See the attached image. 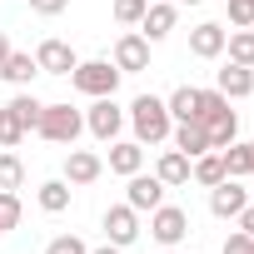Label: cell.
<instances>
[{"label": "cell", "mask_w": 254, "mask_h": 254, "mask_svg": "<svg viewBox=\"0 0 254 254\" xmlns=\"http://www.w3.org/2000/svg\"><path fill=\"white\" fill-rule=\"evenodd\" d=\"M130 125H135V140H140V145H165L170 130H175V120H170V110H165L160 95H135Z\"/></svg>", "instance_id": "1"}, {"label": "cell", "mask_w": 254, "mask_h": 254, "mask_svg": "<svg viewBox=\"0 0 254 254\" xmlns=\"http://www.w3.org/2000/svg\"><path fill=\"white\" fill-rule=\"evenodd\" d=\"M80 130H85V115L70 110V105H45L40 110V125H35V135L50 140V145H75Z\"/></svg>", "instance_id": "2"}, {"label": "cell", "mask_w": 254, "mask_h": 254, "mask_svg": "<svg viewBox=\"0 0 254 254\" xmlns=\"http://www.w3.org/2000/svg\"><path fill=\"white\" fill-rule=\"evenodd\" d=\"M70 80H75V90H80V95L100 100V95H115L120 70H115V60H80V65L70 70Z\"/></svg>", "instance_id": "3"}, {"label": "cell", "mask_w": 254, "mask_h": 254, "mask_svg": "<svg viewBox=\"0 0 254 254\" xmlns=\"http://www.w3.org/2000/svg\"><path fill=\"white\" fill-rule=\"evenodd\" d=\"M150 234H155L165 249H175V244L190 234V214H185L180 204H160V209H150Z\"/></svg>", "instance_id": "4"}, {"label": "cell", "mask_w": 254, "mask_h": 254, "mask_svg": "<svg viewBox=\"0 0 254 254\" xmlns=\"http://www.w3.org/2000/svg\"><path fill=\"white\" fill-rule=\"evenodd\" d=\"M115 70H120V75L150 70V40H145L140 30H125V35L115 40Z\"/></svg>", "instance_id": "5"}, {"label": "cell", "mask_w": 254, "mask_h": 254, "mask_svg": "<svg viewBox=\"0 0 254 254\" xmlns=\"http://www.w3.org/2000/svg\"><path fill=\"white\" fill-rule=\"evenodd\" d=\"M120 125H125V110L115 105V95H100V100L85 110V130H90L95 140H115Z\"/></svg>", "instance_id": "6"}, {"label": "cell", "mask_w": 254, "mask_h": 254, "mask_svg": "<svg viewBox=\"0 0 254 254\" xmlns=\"http://www.w3.org/2000/svg\"><path fill=\"white\" fill-rule=\"evenodd\" d=\"M244 204H249V190H244L234 175H224V180L209 190V214H219V219H239Z\"/></svg>", "instance_id": "7"}, {"label": "cell", "mask_w": 254, "mask_h": 254, "mask_svg": "<svg viewBox=\"0 0 254 254\" xmlns=\"http://www.w3.org/2000/svg\"><path fill=\"white\" fill-rule=\"evenodd\" d=\"M175 25H180V10L170 5V0H150V5H145V15H140V35H145L150 45H160Z\"/></svg>", "instance_id": "8"}, {"label": "cell", "mask_w": 254, "mask_h": 254, "mask_svg": "<svg viewBox=\"0 0 254 254\" xmlns=\"http://www.w3.org/2000/svg\"><path fill=\"white\" fill-rule=\"evenodd\" d=\"M105 234H110V244L130 249V244L140 239V214H135L130 204H110V209H105Z\"/></svg>", "instance_id": "9"}, {"label": "cell", "mask_w": 254, "mask_h": 254, "mask_svg": "<svg viewBox=\"0 0 254 254\" xmlns=\"http://www.w3.org/2000/svg\"><path fill=\"white\" fill-rule=\"evenodd\" d=\"M125 204H130L135 214L160 209V204H165V185H160V175H130V194H125Z\"/></svg>", "instance_id": "10"}, {"label": "cell", "mask_w": 254, "mask_h": 254, "mask_svg": "<svg viewBox=\"0 0 254 254\" xmlns=\"http://www.w3.org/2000/svg\"><path fill=\"white\" fill-rule=\"evenodd\" d=\"M35 65H40V75H70L80 60H75V50H70L65 40H40V50H35Z\"/></svg>", "instance_id": "11"}, {"label": "cell", "mask_w": 254, "mask_h": 254, "mask_svg": "<svg viewBox=\"0 0 254 254\" xmlns=\"http://www.w3.org/2000/svg\"><path fill=\"white\" fill-rule=\"evenodd\" d=\"M100 170H105V160L95 150H75L70 145V155H65V185H95Z\"/></svg>", "instance_id": "12"}, {"label": "cell", "mask_w": 254, "mask_h": 254, "mask_svg": "<svg viewBox=\"0 0 254 254\" xmlns=\"http://www.w3.org/2000/svg\"><path fill=\"white\" fill-rule=\"evenodd\" d=\"M224 25H214V20H204V25H194L190 30V55H199V60H219L224 55Z\"/></svg>", "instance_id": "13"}, {"label": "cell", "mask_w": 254, "mask_h": 254, "mask_svg": "<svg viewBox=\"0 0 254 254\" xmlns=\"http://www.w3.org/2000/svg\"><path fill=\"white\" fill-rule=\"evenodd\" d=\"M214 90H219L224 100H244V95H254V70H249V65H234V60H229V65H224V70L214 75Z\"/></svg>", "instance_id": "14"}, {"label": "cell", "mask_w": 254, "mask_h": 254, "mask_svg": "<svg viewBox=\"0 0 254 254\" xmlns=\"http://www.w3.org/2000/svg\"><path fill=\"white\" fill-rule=\"evenodd\" d=\"M140 165H145V145L140 140H110V170L115 175H140Z\"/></svg>", "instance_id": "15"}, {"label": "cell", "mask_w": 254, "mask_h": 254, "mask_svg": "<svg viewBox=\"0 0 254 254\" xmlns=\"http://www.w3.org/2000/svg\"><path fill=\"white\" fill-rule=\"evenodd\" d=\"M155 175H160V185H165V190L190 185V155H185V150H165V155H160V165H155Z\"/></svg>", "instance_id": "16"}, {"label": "cell", "mask_w": 254, "mask_h": 254, "mask_svg": "<svg viewBox=\"0 0 254 254\" xmlns=\"http://www.w3.org/2000/svg\"><path fill=\"white\" fill-rule=\"evenodd\" d=\"M170 135H175V150H185L190 160L209 150V135H204V125H199V120H180V125H175Z\"/></svg>", "instance_id": "17"}, {"label": "cell", "mask_w": 254, "mask_h": 254, "mask_svg": "<svg viewBox=\"0 0 254 254\" xmlns=\"http://www.w3.org/2000/svg\"><path fill=\"white\" fill-rule=\"evenodd\" d=\"M190 180H194V185H204V190H214V185L224 180V160H219V150L194 155V160H190Z\"/></svg>", "instance_id": "18"}, {"label": "cell", "mask_w": 254, "mask_h": 254, "mask_svg": "<svg viewBox=\"0 0 254 254\" xmlns=\"http://www.w3.org/2000/svg\"><path fill=\"white\" fill-rule=\"evenodd\" d=\"M35 75H40V65H35V55H25V50H10L5 65H0V80H10V85H30Z\"/></svg>", "instance_id": "19"}, {"label": "cell", "mask_w": 254, "mask_h": 254, "mask_svg": "<svg viewBox=\"0 0 254 254\" xmlns=\"http://www.w3.org/2000/svg\"><path fill=\"white\" fill-rule=\"evenodd\" d=\"M219 160H224V175H234V180L254 175V140H249V145H224Z\"/></svg>", "instance_id": "20"}, {"label": "cell", "mask_w": 254, "mask_h": 254, "mask_svg": "<svg viewBox=\"0 0 254 254\" xmlns=\"http://www.w3.org/2000/svg\"><path fill=\"white\" fill-rule=\"evenodd\" d=\"M165 110H170L175 125H180V120H194V110H199V90H194V85H180V90L165 100Z\"/></svg>", "instance_id": "21"}, {"label": "cell", "mask_w": 254, "mask_h": 254, "mask_svg": "<svg viewBox=\"0 0 254 254\" xmlns=\"http://www.w3.org/2000/svg\"><path fill=\"white\" fill-rule=\"evenodd\" d=\"M234 130H239V120H234V110L214 115V120L204 125V135H209V150H224V145H234Z\"/></svg>", "instance_id": "22"}, {"label": "cell", "mask_w": 254, "mask_h": 254, "mask_svg": "<svg viewBox=\"0 0 254 254\" xmlns=\"http://www.w3.org/2000/svg\"><path fill=\"white\" fill-rule=\"evenodd\" d=\"M40 209L45 214H65L70 209V185L65 180H45L40 185Z\"/></svg>", "instance_id": "23"}, {"label": "cell", "mask_w": 254, "mask_h": 254, "mask_svg": "<svg viewBox=\"0 0 254 254\" xmlns=\"http://www.w3.org/2000/svg\"><path fill=\"white\" fill-rule=\"evenodd\" d=\"M224 50H229L234 65H249L254 70V30H229L224 35Z\"/></svg>", "instance_id": "24"}, {"label": "cell", "mask_w": 254, "mask_h": 254, "mask_svg": "<svg viewBox=\"0 0 254 254\" xmlns=\"http://www.w3.org/2000/svg\"><path fill=\"white\" fill-rule=\"evenodd\" d=\"M25 185V165L15 150H0V190H20Z\"/></svg>", "instance_id": "25"}, {"label": "cell", "mask_w": 254, "mask_h": 254, "mask_svg": "<svg viewBox=\"0 0 254 254\" xmlns=\"http://www.w3.org/2000/svg\"><path fill=\"white\" fill-rule=\"evenodd\" d=\"M25 140V125H20V115L10 110V105H0V145H5V150H15Z\"/></svg>", "instance_id": "26"}, {"label": "cell", "mask_w": 254, "mask_h": 254, "mask_svg": "<svg viewBox=\"0 0 254 254\" xmlns=\"http://www.w3.org/2000/svg\"><path fill=\"white\" fill-rule=\"evenodd\" d=\"M10 110L20 115V125H25V135H30L35 125H40V110H45V105H40L35 95H15V100H10Z\"/></svg>", "instance_id": "27"}, {"label": "cell", "mask_w": 254, "mask_h": 254, "mask_svg": "<svg viewBox=\"0 0 254 254\" xmlns=\"http://www.w3.org/2000/svg\"><path fill=\"white\" fill-rule=\"evenodd\" d=\"M224 110H229V100H224L219 90H199V110H194V120H199V125H209V120H214V115H224Z\"/></svg>", "instance_id": "28"}, {"label": "cell", "mask_w": 254, "mask_h": 254, "mask_svg": "<svg viewBox=\"0 0 254 254\" xmlns=\"http://www.w3.org/2000/svg\"><path fill=\"white\" fill-rule=\"evenodd\" d=\"M20 224V194L15 190H0V234Z\"/></svg>", "instance_id": "29"}, {"label": "cell", "mask_w": 254, "mask_h": 254, "mask_svg": "<svg viewBox=\"0 0 254 254\" xmlns=\"http://www.w3.org/2000/svg\"><path fill=\"white\" fill-rule=\"evenodd\" d=\"M145 5H150V0H115V20H120V25H140Z\"/></svg>", "instance_id": "30"}, {"label": "cell", "mask_w": 254, "mask_h": 254, "mask_svg": "<svg viewBox=\"0 0 254 254\" xmlns=\"http://www.w3.org/2000/svg\"><path fill=\"white\" fill-rule=\"evenodd\" d=\"M229 25L254 30V0H229Z\"/></svg>", "instance_id": "31"}, {"label": "cell", "mask_w": 254, "mask_h": 254, "mask_svg": "<svg viewBox=\"0 0 254 254\" xmlns=\"http://www.w3.org/2000/svg\"><path fill=\"white\" fill-rule=\"evenodd\" d=\"M45 254H90V249H85V239H80V234H60V239H50V244H45Z\"/></svg>", "instance_id": "32"}, {"label": "cell", "mask_w": 254, "mask_h": 254, "mask_svg": "<svg viewBox=\"0 0 254 254\" xmlns=\"http://www.w3.org/2000/svg\"><path fill=\"white\" fill-rule=\"evenodd\" d=\"M224 254H254V239L239 229V234H229V239H224Z\"/></svg>", "instance_id": "33"}, {"label": "cell", "mask_w": 254, "mask_h": 254, "mask_svg": "<svg viewBox=\"0 0 254 254\" xmlns=\"http://www.w3.org/2000/svg\"><path fill=\"white\" fill-rule=\"evenodd\" d=\"M30 10H35V15H65L70 0H30Z\"/></svg>", "instance_id": "34"}, {"label": "cell", "mask_w": 254, "mask_h": 254, "mask_svg": "<svg viewBox=\"0 0 254 254\" xmlns=\"http://www.w3.org/2000/svg\"><path fill=\"white\" fill-rule=\"evenodd\" d=\"M239 229H244V234H249V239H254V199H249V204H244V209H239Z\"/></svg>", "instance_id": "35"}, {"label": "cell", "mask_w": 254, "mask_h": 254, "mask_svg": "<svg viewBox=\"0 0 254 254\" xmlns=\"http://www.w3.org/2000/svg\"><path fill=\"white\" fill-rule=\"evenodd\" d=\"M90 254H125L120 244H105V249H90Z\"/></svg>", "instance_id": "36"}, {"label": "cell", "mask_w": 254, "mask_h": 254, "mask_svg": "<svg viewBox=\"0 0 254 254\" xmlns=\"http://www.w3.org/2000/svg\"><path fill=\"white\" fill-rule=\"evenodd\" d=\"M5 55H10V40H5V35H0V65H5Z\"/></svg>", "instance_id": "37"}, {"label": "cell", "mask_w": 254, "mask_h": 254, "mask_svg": "<svg viewBox=\"0 0 254 254\" xmlns=\"http://www.w3.org/2000/svg\"><path fill=\"white\" fill-rule=\"evenodd\" d=\"M180 5H199V0H180Z\"/></svg>", "instance_id": "38"}, {"label": "cell", "mask_w": 254, "mask_h": 254, "mask_svg": "<svg viewBox=\"0 0 254 254\" xmlns=\"http://www.w3.org/2000/svg\"><path fill=\"white\" fill-rule=\"evenodd\" d=\"M165 254H175V249H165Z\"/></svg>", "instance_id": "39"}]
</instances>
